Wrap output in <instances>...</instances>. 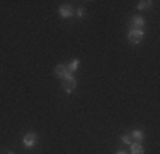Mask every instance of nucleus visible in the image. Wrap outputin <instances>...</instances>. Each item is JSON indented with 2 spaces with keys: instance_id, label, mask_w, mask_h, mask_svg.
<instances>
[{
  "instance_id": "nucleus-1",
  "label": "nucleus",
  "mask_w": 160,
  "mask_h": 154,
  "mask_svg": "<svg viewBox=\"0 0 160 154\" xmlns=\"http://www.w3.org/2000/svg\"><path fill=\"white\" fill-rule=\"evenodd\" d=\"M142 40H143V31L129 29V33H128V41H129V43H131V45H138Z\"/></svg>"
},
{
  "instance_id": "nucleus-2",
  "label": "nucleus",
  "mask_w": 160,
  "mask_h": 154,
  "mask_svg": "<svg viewBox=\"0 0 160 154\" xmlns=\"http://www.w3.org/2000/svg\"><path fill=\"white\" fill-rule=\"evenodd\" d=\"M75 87H77V80H75L72 75L65 77V79H63V89H65V92L70 94V92L75 91Z\"/></svg>"
},
{
  "instance_id": "nucleus-3",
  "label": "nucleus",
  "mask_w": 160,
  "mask_h": 154,
  "mask_svg": "<svg viewBox=\"0 0 160 154\" xmlns=\"http://www.w3.org/2000/svg\"><path fill=\"white\" fill-rule=\"evenodd\" d=\"M36 140H38V135L34 132H29V134H26L24 137H22V144H24V147H32L34 144H36Z\"/></svg>"
},
{
  "instance_id": "nucleus-4",
  "label": "nucleus",
  "mask_w": 160,
  "mask_h": 154,
  "mask_svg": "<svg viewBox=\"0 0 160 154\" xmlns=\"http://www.w3.org/2000/svg\"><path fill=\"white\" fill-rule=\"evenodd\" d=\"M131 29H140L143 31V26H145V19L142 17V15H135V17L131 19Z\"/></svg>"
},
{
  "instance_id": "nucleus-5",
  "label": "nucleus",
  "mask_w": 160,
  "mask_h": 154,
  "mask_svg": "<svg viewBox=\"0 0 160 154\" xmlns=\"http://www.w3.org/2000/svg\"><path fill=\"white\" fill-rule=\"evenodd\" d=\"M55 75L56 77H60V79H65V77H68L70 75V72H68V67L67 65H58V67L55 69Z\"/></svg>"
},
{
  "instance_id": "nucleus-6",
  "label": "nucleus",
  "mask_w": 160,
  "mask_h": 154,
  "mask_svg": "<svg viewBox=\"0 0 160 154\" xmlns=\"http://www.w3.org/2000/svg\"><path fill=\"white\" fill-rule=\"evenodd\" d=\"M72 14H73V9H72V5H62L60 7V15H62L63 19H68V17H72Z\"/></svg>"
},
{
  "instance_id": "nucleus-7",
  "label": "nucleus",
  "mask_w": 160,
  "mask_h": 154,
  "mask_svg": "<svg viewBox=\"0 0 160 154\" xmlns=\"http://www.w3.org/2000/svg\"><path fill=\"white\" fill-rule=\"evenodd\" d=\"M131 137H133V140H143L145 134L142 132V130H133V132H131Z\"/></svg>"
},
{
  "instance_id": "nucleus-8",
  "label": "nucleus",
  "mask_w": 160,
  "mask_h": 154,
  "mask_svg": "<svg viewBox=\"0 0 160 154\" xmlns=\"http://www.w3.org/2000/svg\"><path fill=\"white\" fill-rule=\"evenodd\" d=\"M131 154H143V147L140 144H131Z\"/></svg>"
},
{
  "instance_id": "nucleus-9",
  "label": "nucleus",
  "mask_w": 160,
  "mask_h": 154,
  "mask_svg": "<svg viewBox=\"0 0 160 154\" xmlns=\"http://www.w3.org/2000/svg\"><path fill=\"white\" fill-rule=\"evenodd\" d=\"M78 63H80V62H78V58L72 60V62H70V65H67V67H68V72H75V70L78 69Z\"/></svg>"
},
{
  "instance_id": "nucleus-10",
  "label": "nucleus",
  "mask_w": 160,
  "mask_h": 154,
  "mask_svg": "<svg viewBox=\"0 0 160 154\" xmlns=\"http://www.w3.org/2000/svg\"><path fill=\"white\" fill-rule=\"evenodd\" d=\"M152 3H153V2H148V0H143V2H140V3H138V7H136V9H138V10L150 9V7H152Z\"/></svg>"
},
{
  "instance_id": "nucleus-11",
  "label": "nucleus",
  "mask_w": 160,
  "mask_h": 154,
  "mask_svg": "<svg viewBox=\"0 0 160 154\" xmlns=\"http://www.w3.org/2000/svg\"><path fill=\"white\" fill-rule=\"evenodd\" d=\"M121 140H123V144L131 146V144H133V137H131V134H126V135H123V137H121Z\"/></svg>"
},
{
  "instance_id": "nucleus-12",
  "label": "nucleus",
  "mask_w": 160,
  "mask_h": 154,
  "mask_svg": "<svg viewBox=\"0 0 160 154\" xmlns=\"http://www.w3.org/2000/svg\"><path fill=\"white\" fill-rule=\"evenodd\" d=\"M77 15H78V17H83V15H85V9H83V7L77 9Z\"/></svg>"
},
{
  "instance_id": "nucleus-13",
  "label": "nucleus",
  "mask_w": 160,
  "mask_h": 154,
  "mask_svg": "<svg viewBox=\"0 0 160 154\" xmlns=\"http://www.w3.org/2000/svg\"><path fill=\"white\" fill-rule=\"evenodd\" d=\"M116 154H128V152H126V151H118Z\"/></svg>"
},
{
  "instance_id": "nucleus-14",
  "label": "nucleus",
  "mask_w": 160,
  "mask_h": 154,
  "mask_svg": "<svg viewBox=\"0 0 160 154\" xmlns=\"http://www.w3.org/2000/svg\"><path fill=\"white\" fill-rule=\"evenodd\" d=\"M7 154H14V152H12V151H9V152H7Z\"/></svg>"
}]
</instances>
